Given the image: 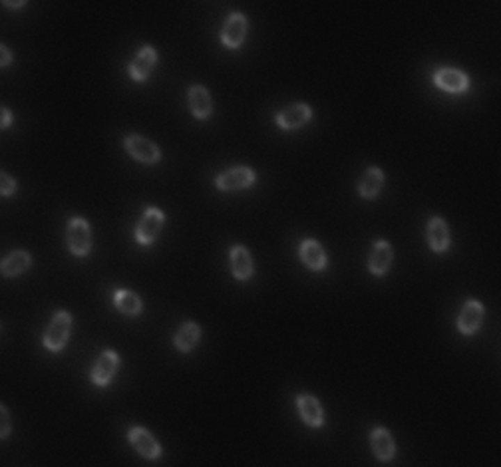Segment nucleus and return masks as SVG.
<instances>
[{
  "label": "nucleus",
  "instance_id": "a211bd4d",
  "mask_svg": "<svg viewBox=\"0 0 501 467\" xmlns=\"http://www.w3.org/2000/svg\"><path fill=\"white\" fill-rule=\"evenodd\" d=\"M231 267H233V275L241 280L249 278L253 275V261H250L249 251L245 247H233L231 251Z\"/></svg>",
  "mask_w": 501,
  "mask_h": 467
},
{
  "label": "nucleus",
  "instance_id": "a878e982",
  "mask_svg": "<svg viewBox=\"0 0 501 467\" xmlns=\"http://www.w3.org/2000/svg\"><path fill=\"white\" fill-rule=\"evenodd\" d=\"M0 54H2V60H0V66H8L10 64V52L6 46H0Z\"/></svg>",
  "mask_w": 501,
  "mask_h": 467
},
{
  "label": "nucleus",
  "instance_id": "412c9836",
  "mask_svg": "<svg viewBox=\"0 0 501 467\" xmlns=\"http://www.w3.org/2000/svg\"><path fill=\"white\" fill-rule=\"evenodd\" d=\"M370 440H372V450H374L376 457L392 459V455H394V440H392V436L386 429H382V427L374 429Z\"/></svg>",
  "mask_w": 501,
  "mask_h": 467
},
{
  "label": "nucleus",
  "instance_id": "b1692460",
  "mask_svg": "<svg viewBox=\"0 0 501 467\" xmlns=\"http://www.w3.org/2000/svg\"><path fill=\"white\" fill-rule=\"evenodd\" d=\"M16 191V181L10 179L6 173H0V193L4 195V197H8V195H13Z\"/></svg>",
  "mask_w": 501,
  "mask_h": 467
},
{
  "label": "nucleus",
  "instance_id": "6e6552de",
  "mask_svg": "<svg viewBox=\"0 0 501 467\" xmlns=\"http://www.w3.org/2000/svg\"><path fill=\"white\" fill-rule=\"evenodd\" d=\"M118 354L116 352H104L100 360L96 362V366H94V372H92V380H94V384L97 386H106L110 384L111 378H113V374L118 370Z\"/></svg>",
  "mask_w": 501,
  "mask_h": 467
},
{
  "label": "nucleus",
  "instance_id": "cd10ccee",
  "mask_svg": "<svg viewBox=\"0 0 501 467\" xmlns=\"http://www.w3.org/2000/svg\"><path fill=\"white\" fill-rule=\"evenodd\" d=\"M4 6H10V8H20V6H24V2H4Z\"/></svg>",
  "mask_w": 501,
  "mask_h": 467
},
{
  "label": "nucleus",
  "instance_id": "f3484780",
  "mask_svg": "<svg viewBox=\"0 0 501 467\" xmlns=\"http://www.w3.org/2000/svg\"><path fill=\"white\" fill-rule=\"evenodd\" d=\"M301 257L306 267H310L312 271H322L326 264V255L317 241H305L301 247Z\"/></svg>",
  "mask_w": 501,
  "mask_h": 467
},
{
  "label": "nucleus",
  "instance_id": "dca6fc26",
  "mask_svg": "<svg viewBox=\"0 0 501 467\" xmlns=\"http://www.w3.org/2000/svg\"><path fill=\"white\" fill-rule=\"evenodd\" d=\"M299 412L303 415L308 426L320 427L322 426V408H320L319 399L312 396H301L299 398Z\"/></svg>",
  "mask_w": 501,
  "mask_h": 467
},
{
  "label": "nucleus",
  "instance_id": "20e7f679",
  "mask_svg": "<svg viewBox=\"0 0 501 467\" xmlns=\"http://www.w3.org/2000/svg\"><path fill=\"white\" fill-rule=\"evenodd\" d=\"M255 181V171L249 167H235L225 171L217 179V187L221 191H237V189H245Z\"/></svg>",
  "mask_w": 501,
  "mask_h": 467
},
{
  "label": "nucleus",
  "instance_id": "1a4fd4ad",
  "mask_svg": "<svg viewBox=\"0 0 501 467\" xmlns=\"http://www.w3.org/2000/svg\"><path fill=\"white\" fill-rule=\"evenodd\" d=\"M308 120H310V108L306 104H294L278 113L277 124L283 129H294V127L305 125Z\"/></svg>",
  "mask_w": 501,
  "mask_h": 467
},
{
  "label": "nucleus",
  "instance_id": "f257e3e1",
  "mask_svg": "<svg viewBox=\"0 0 501 467\" xmlns=\"http://www.w3.org/2000/svg\"><path fill=\"white\" fill-rule=\"evenodd\" d=\"M70 326H72V316L64 310L56 312V316L52 318L50 326L46 330V336H44V346L52 352H58L64 348V344L68 340L70 334Z\"/></svg>",
  "mask_w": 501,
  "mask_h": 467
},
{
  "label": "nucleus",
  "instance_id": "f03ea898",
  "mask_svg": "<svg viewBox=\"0 0 501 467\" xmlns=\"http://www.w3.org/2000/svg\"><path fill=\"white\" fill-rule=\"evenodd\" d=\"M68 245L70 251L78 257H84L90 253L92 247V237H90V227L88 223L80 217L70 221L68 225Z\"/></svg>",
  "mask_w": 501,
  "mask_h": 467
},
{
  "label": "nucleus",
  "instance_id": "6ab92c4d",
  "mask_svg": "<svg viewBox=\"0 0 501 467\" xmlns=\"http://www.w3.org/2000/svg\"><path fill=\"white\" fill-rule=\"evenodd\" d=\"M382 183H384V175L378 167H370L360 179V185H358V191L362 197L366 199H372L378 195V191L382 189Z\"/></svg>",
  "mask_w": 501,
  "mask_h": 467
},
{
  "label": "nucleus",
  "instance_id": "393cba45",
  "mask_svg": "<svg viewBox=\"0 0 501 467\" xmlns=\"http://www.w3.org/2000/svg\"><path fill=\"white\" fill-rule=\"evenodd\" d=\"M0 418H2L0 438H6V436H8V432H10V420H8V412H6V408H4V406L0 408Z\"/></svg>",
  "mask_w": 501,
  "mask_h": 467
},
{
  "label": "nucleus",
  "instance_id": "9b49d317",
  "mask_svg": "<svg viewBox=\"0 0 501 467\" xmlns=\"http://www.w3.org/2000/svg\"><path fill=\"white\" fill-rule=\"evenodd\" d=\"M436 84L445 90V92H452V94H459V92H463L466 88H468V76L463 74V72H459V70H452V68H445V70H440L438 74H436Z\"/></svg>",
  "mask_w": 501,
  "mask_h": 467
},
{
  "label": "nucleus",
  "instance_id": "ddd939ff",
  "mask_svg": "<svg viewBox=\"0 0 501 467\" xmlns=\"http://www.w3.org/2000/svg\"><path fill=\"white\" fill-rule=\"evenodd\" d=\"M189 106H191L195 118H199V120H205L211 116V110H213L211 96L203 86H193L189 90Z\"/></svg>",
  "mask_w": 501,
  "mask_h": 467
},
{
  "label": "nucleus",
  "instance_id": "0eeeda50",
  "mask_svg": "<svg viewBox=\"0 0 501 467\" xmlns=\"http://www.w3.org/2000/svg\"><path fill=\"white\" fill-rule=\"evenodd\" d=\"M129 441L134 443V448H136L143 457L155 459V457H159V454H161L159 443L153 440L152 434H150L148 429H143V427H134V429L129 432Z\"/></svg>",
  "mask_w": 501,
  "mask_h": 467
},
{
  "label": "nucleus",
  "instance_id": "7ed1b4c3",
  "mask_svg": "<svg viewBox=\"0 0 501 467\" xmlns=\"http://www.w3.org/2000/svg\"><path fill=\"white\" fill-rule=\"evenodd\" d=\"M125 150L129 152L132 157H136L141 164H155L159 161L161 153L157 150V145L150 139L141 138V136H129L125 138Z\"/></svg>",
  "mask_w": 501,
  "mask_h": 467
},
{
  "label": "nucleus",
  "instance_id": "4468645a",
  "mask_svg": "<svg viewBox=\"0 0 501 467\" xmlns=\"http://www.w3.org/2000/svg\"><path fill=\"white\" fill-rule=\"evenodd\" d=\"M428 241H430V247L436 253H444L447 245H450V233H447V225L444 219L440 217H434L428 225Z\"/></svg>",
  "mask_w": 501,
  "mask_h": 467
},
{
  "label": "nucleus",
  "instance_id": "5701e85b",
  "mask_svg": "<svg viewBox=\"0 0 501 467\" xmlns=\"http://www.w3.org/2000/svg\"><path fill=\"white\" fill-rule=\"evenodd\" d=\"M116 306L124 315L136 316L141 310V301H139L138 294H134L129 290H120V292H116Z\"/></svg>",
  "mask_w": 501,
  "mask_h": 467
},
{
  "label": "nucleus",
  "instance_id": "f8f14e48",
  "mask_svg": "<svg viewBox=\"0 0 501 467\" xmlns=\"http://www.w3.org/2000/svg\"><path fill=\"white\" fill-rule=\"evenodd\" d=\"M155 60H157L155 50H153V48H143V50L136 56V60L132 62V68H129L132 78L138 80V82L145 80V78L150 76V72L153 70V66H155Z\"/></svg>",
  "mask_w": 501,
  "mask_h": 467
},
{
  "label": "nucleus",
  "instance_id": "9d476101",
  "mask_svg": "<svg viewBox=\"0 0 501 467\" xmlns=\"http://www.w3.org/2000/svg\"><path fill=\"white\" fill-rule=\"evenodd\" d=\"M482 318H484V306H482V304L477 303V301L466 303L458 320V326L459 330H461V334H473L475 330L479 329Z\"/></svg>",
  "mask_w": 501,
  "mask_h": 467
},
{
  "label": "nucleus",
  "instance_id": "4be33fe9",
  "mask_svg": "<svg viewBox=\"0 0 501 467\" xmlns=\"http://www.w3.org/2000/svg\"><path fill=\"white\" fill-rule=\"evenodd\" d=\"M199 336H201V330L199 326L195 324V322H187V324H183L177 332V336H175V346H177V350L181 352H189V350H193V346L197 344L199 340Z\"/></svg>",
  "mask_w": 501,
  "mask_h": 467
},
{
  "label": "nucleus",
  "instance_id": "aec40b11",
  "mask_svg": "<svg viewBox=\"0 0 501 467\" xmlns=\"http://www.w3.org/2000/svg\"><path fill=\"white\" fill-rule=\"evenodd\" d=\"M28 267H30V255L26 251H14L2 261V275L16 276L24 273Z\"/></svg>",
  "mask_w": 501,
  "mask_h": 467
},
{
  "label": "nucleus",
  "instance_id": "bb28decb",
  "mask_svg": "<svg viewBox=\"0 0 501 467\" xmlns=\"http://www.w3.org/2000/svg\"><path fill=\"white\" fill-rule=\"evenodd\" d=\"M8 124H10V111L6 110V108H2V127H8Z\"/></svg>",
  "mask_w": 501,
  "mask_h": 467
},
{
  "label": "nucleus",
  "instance_id": "423d86ee",
  "mask_svg": "<svg viewBox=\"0 0 501 467\" xmlns=\"http://www.w3.org/2000/svg\"><path fill=\"white\" fill-rule=\"evenodd\" d=\"M247 32V20L243 14H231L223 28V44L227 48H239Z\"/></svg>",
  "mask_w": 501,
  "mask_h": 467
},
{
  "label": "nucleus",
  "instance_id": "39448f33",
  "mask_svg": "<svg viewBox=\"0 0 501 467\" xmlns=\"http://www.w3.org/2000/svg\"><path fill=\"white\" fill-rule=\"evenodd\" d=\"M161 225H164V213L157 211V209H148L143 219L139 221L138 231H136L139 243H143V245L152 243L153 239L157 237V233H159Z\"/></svg>",
  "mask_w": 501,
  "mask_h": 467
},
{
  "label": "nucleus",
  "instance_id": "2eb2a0df",
  "mask_svg": "<svg viewBox=\"0 0 501 467\" xmlns=\"http://www.w3.org/2000/svg\"><path fill=\"white\" fill-rule=\"evenodd\" d=\"M390 262H392V247H390L386 241L376 243L374 251H372V255H370V261H368L370 273L384 275V273L388 271Z\"/></svg>",
  "mask_w": 501,
  "mask_h": 467
}]
</instances>
